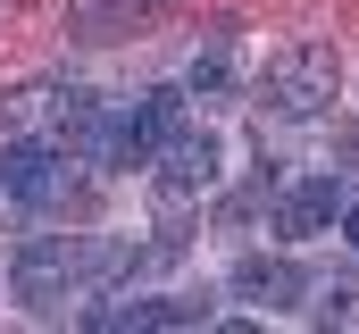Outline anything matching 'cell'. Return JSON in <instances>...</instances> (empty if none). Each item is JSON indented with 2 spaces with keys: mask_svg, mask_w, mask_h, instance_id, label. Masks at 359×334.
I'll return each instance as SVG.
<instances>
[{
  "mask_svg": "<svg viewBox=\"0 0 359 334\" xmlns=\"http://www.w3.org/2000/svg\"><path fill=\"white\" fill-rule=\"evenodd\" d=\"M126 276H142V250L117 243V234H25L17 267H8V293L25 309H59V301L126 284Z\"/></svg>",
  "mask_w": 359,
  "mask_h": 334,
  "instance_id": "6da1fadb",
  "label": "cell"
},
{
  "mask_svg": "<svg viewBox=\"0 0 359 334\" xmlns=\"http://www.w3.org/2000/svg\"><path fill=\"white\" fill-rule=\"evenodd\" d=\"M334 84H343V59L326 51V42H292V51H276L268 67H259V109L268 117H318L326 100H334Z\"/></svg>",
  "mask_w": 359,
  "mask_h": 334,
  "instance_id": "7a4b0ae2",
  "label": "cell"
},
{
  "mask_svg": "<svg viewBox=\"0 0 359 334\" xmlns=\"http://www.w3.org/2000/svg\"><path fill=\"white\" fill-rule=\"evenodd\" d=\"M0 192H8V201H34V209H59V201L76 192L67 151H59L50 134H17V142L0 151Z\"/></svg>",
  "mask_w": 359,
  "mask_h": 334,
  "instance_id": "3957f363",
  "label": "cell"
},
{
  "mask_svg": "<svg viewBox=\"0 0 359 334\" xmlns=\"http://www.w3.org/2000/svg\"><path fill=\"white\" fill-rule=\"evenodd\" d=\"M209 184H217V142H209V134H192V126H184L176 142H159V167H151V201H159L168 218H176V209H192Z\"/></svg>",
  "mask_w": 359,
  "mask_h": 334,
  "instance_id": "277c9868",
  "label": "cell"
},
{
  "mask_svg": "<svg viewBox=\"0 0 359 334\" xmlns=\"http://www.w3.org/2000/svg\"><path fill=\"white\" fill-rule=\"evenodd\" d=\"M343 209H351V184H343V175H309V184H292V192H276V234L309 243V234H326Z\"/></svg>",
  "mask_w": 359,
  "mask_h": 334,
  "instance_id": "5b68a950",
  "label": "cell"
},
{
  "mask_svg": "<svg viewBox=\"0 0 359 334\" xmlns=\"http://www.w3.org/2000/svg\"><path fill=\"white\" fill-rule=\"evenodd\" d=\"M226 293H234V301H259V309H292V301L309 293V276H301L292 259H259V250H251V259H234Z\"/></svg>",
  "mask_w": 359,
  "mask_h": 334,
  "instance_id": "8992f818",
  "label": "cell"
},
{
  "mask_svg": "<svg viewBox=\"0 0 359 334\" xmlns=\"http://www.w3.org/2000/svg\"><path fill=\"white\" fill-rule=\"evenodd\" d=\"M184 92H192V100H226V92H234V34H209V42H201Z\"/></svg>",
  "mask_w": 359,
  "mask_h": 334,
  "instance_id": "52a82bcc",
  "label": "cell"
},
{
  "mask_svg": "<svg viewBox=\"0 0 359 334\" xmlns=\"http://www.w3.org/2000/svg\"><path fill=\"white\" fill-rule=\"evenodd\" d=\"M151 8H159V0H76V25H84L92 42H117V34H126L134 17H151Z\"/></svg>",
  "mask_w": 359,
  "mask_h": 334,
  "instance_id": "ba28073f",
  "label": "cell"
},
{
  "mask_svg": "<svg viewBox=\"0 0 359 334\" xmlns=\"http://www.w3.org/2000/svg\"><path fill=\"white\" fill-rule=\"evenodd\" d=\"M184 100H192V92H176V84L142 92V109H134V117H142V134H151V142H176V134H184Z\"/></svg>",
  "mask_w": 359,
  "mask_h": 334,
  "instance_id": "9c48e42d",
  "label": "cell"
},
{
  "mask_svg": "<svg viewBox=\"0 0 359 334\" xmlns=\"http://www.w3.org/2000/svg\"><path fill=\"white\" fill-rule=\"evenodd\" d=\"M268 201H276V175L259 167V175H251L243 192H226V201H217V226H251V218H259Z\"/></svg>",
  "mask_w": 359,
  "mask_h": 334,
  "instance_id": "30bf717a",
  "label": "cell"
},
{
  "mask_svg": "<svg viewBox=\"0 0 359 334\" xmlns=\"http://www.w3.org/2000/svg\"><path fill=\"white\" fill-rule=\"evenodd\" d=\"M343 243L359 250V192H351V209H343Z\"/></svg>",
  "mask_w": 359,
  "mask_h": 334,
  "instance_id": "8fae6325",
  "label": "cell"
}]
</instances>
